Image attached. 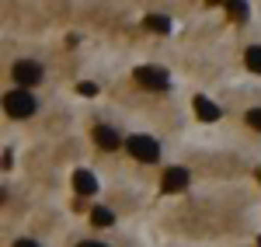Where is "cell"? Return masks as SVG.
<instances>
[{
  "instance_id": "cell-1",
  "label": "cell",
  "mask_w": 261,
  "mask_h": 247,
  "mask_svg": "<svg viewBox=\"0 0 261 247\" xmlns=\"http://www.w3.org/2000/svg\"><path fill=\"white\" fill-rule=\"evenodd\" d=\"M125 150H129L136 160H143V164H157V160H161V143H157L153 136H129V140H125Z\"/></svg>"
},
{
  "instance_id": "cell-2",
  "label": "cell",
  "mask_w": 261,
  "mask_h": 247,
  "mask_svg": "<svg viewBox=\"0 0 261 247\" xmlns=\"http://www.w3.org/2000/svg\"><path fill=\"white\" fill-rule=\"evenodd\" d=\"M4 108H7L11 119H28L35 112V98H32V91H11L4 98Z\"/></svg>"
},
{
  "instance_id": "cell-3",
  "label": "cell",
  "mask_w": 261,
  "mask_h": 247,
  "mask_svg": "<svg viewBox=\"0 0 261 247\" xmlns=\"http://www.w3.org/2000/svg\"><path fill=\"white\" fill-rule=\"evenodd\" d=\"M136 80L143 84V87H150V91H164L167 87V70H161V66H140L136 70Z\"/></svg>"
},
{
  "instance_id": "cell-4",
  "label": "cell",
  "mask_w": 261,
  "mask_h": 247,
  "mask_svg": "<svg viewBox=\"0 0 261 247\" xmlns=\"http://www.w3.org/2000/svg\"><path fill=\"white\" fill-rule=\"evenodd\" d=\"M11 73H14V80L24 84V87H32V84L42 80V66H39V63H32V60H18L14 66H11Z\"/></svg>"
},
{
  "instance_id": "cell-5",
  "label": "cell",
  "mask_w": 261,
  "mask_h": 247,
  "mask_svg": "<svg viewBox=\"0 0 261 247\" xmlns=\"http://www.w3.org/2000/svg\"><path fill=\"white\" fill-rule=\"evenodd\" d=\"M94 143H98L101 150H115V146L122 143V136L112 129V125H98V129H94Z\"/></svg>"
},
{
  "instance_id": "cell-6",
  "label": "cell",
  "mask_w": 261,
  "mask_h": 247,
  "mask_svg": "<svg viewBox=\"0 0 261 247\" xmlns=\"http://www.w3.org/2000/svg\"><path fill=\"white\" fill-rule=\"evenodd\" d=\"M185 185H188V171H185V167H171V171L164 174V188H167V191H181Z\"/></svg>"
},
{
  "instance_id": "cell-7",
  "label": "cell",
  "mask_w": 261,
  "mask_h": 247,
  "mask_svg": "<svg viewBox=\"0 0 261 247\" xmlns=\"http://www.w3.org/2000/svg\"><path fill=\"white\" fill-rule=\"evenodd\" d=\"M195 115H199L202 122H216V119H220V108H216V104L209 101V98H195Z\"/></svg>"
},
{
  "instance_id": "cell-8",
  "label": "cell",
  "mask_w": 261,
  "mask_h": 247,
  "mask_svg": "<svg viewBox=\"0 0 261 247\" xmlns=\"http://www.w3.org/2000/svg\"><path fill=\"white\" fill-rule=\"evenodd\" d=\"M73 185H77L81 195H91V191L98 188V181H94V174H91V171H77V174H73Z\"/></svg>"
},
{
  "instance_id": "cell-9",
  "label": "cell",
  "mask_w": 261,
  "mask_h": 247,
  "mask_svg": "<svg viewBox=\"0 0 261 247\" xmlns=\"http://www.w3.org/2000/svg\"><path fill=\"white\" fill-rule=\"evenodd\" d=\"M91 223H94V227H112V223H115V216H112V209L94 206V209H91Z\"/></svg>"
},
{
  "instance_id": "cell-10",
  "label": "cell",
  "mask_w": 261,
  "mask_h": 247,
  "mask_svg": "<svg viewBox=\"0 0 261 247\" xmlns=\"http://www.w3.org/2000/svg\"><path fill=\"white\" fill-rule=\"evenodd\" d=\"M146 24H150L153 32H171V21H167V14H150V18H146Z\"/></svg>"
},
{
  "instance_id": "cell-11",
  "label": "cell",
  "mask_w": 261,
  "mask_h": 247,
  "mask_svg": "<svg viewBox=\"0 0 261 247\" xmlns=\"http://www.w3.org/2000/svg\"><path fill=\"white\" fill-rule=\"evenodd\" d=\"M244 60H247V66H251V70H254V73H261V45H251V49H247V56H244Z\"/></svg>"
},
{
  "instance_id": "cell-12",
  "label": "cell",
  "mask_w": 261,
  "mask_h": 247,
  "mask_svg": "<svg viewBox=\"0 0 261 247\" xmlns=\"http://www.w3.org/2000/svg\"><path fill=\"white\" fill-rule=\"evenodd\" d=\"M77 91H81L84 98H94V94H98V84H91V80H81V84H77Z\"/></svg>"
},
{
  "instance_id": "cell-13",
  "label": "cell",
  "mask_w": 261,
  "mask_h": 247,
  "mask_svg": "<svg viewBox=\"0 0 261 247\" xmlns=\"http://www.w3.org/2000/svg\"><path fill=\"white\" fill-rule=\"evenodd\" d=\"M226 7H230V14H233L237 21H244V18H247V4H226Z\"/></svg>"
},
{
  "instance_id": "cell-14",
  "label": "cell",
  "mask_w": 261,
  "mask_h": 247,
  "mask_svg": "<svg viewBox=\"0 0 261 247\" xmlns=\"http://www.w3.org/2000/svg\"><path fill=\"white\" fill-rule=\"evenodd\" d=\"M247 125H251V129H261V108H251V112H247Z\"/></svg>"
},
{
  "instance_id": "cell-15",
  "label": "cell",
  "mask_w": 261,
  "mask_h": 247,
  "mask_svg": "<svg viewBox=\"0 0 261 247\" xmlns=\"http://www.w3.org/2000/svg\"><path fill=\"white\" fill-rule=\"evenodd\" d=\"M77 247H108V244H101V240H84V244H77Z\"/></svg>"
},
{
  "instance_id": "cell-16",
  "label": "cell",
  "mask_w": 261,
  "mask_h": 247,
  "mask_svg": "<svg viewBox=\"0 0 261 247\" xmlns=\"http://www.w3.org/2000/svg\"><path fill=\"white\" fill-rule=\"evenodd\" d=\"M14 247H39L35 240H14Z\"/></svg>"
},
{
  "instance_id": "cell-17",
  "label": "cell",
  "mask_w": 261,
  "mask_h": 247,
  "mask_svg": "<svg viewBox=\"0 0 261 247\" xmlns=\"http://www.w3.org/2000/svg\"><path fill=\"white\" fill-rule=\"evenodd\" d=\"M258 181H261V167H258Z\"/></svg>"
},
{
  "instance_id": "cell-18",
  "label": "cell",
  "mask_w": 261,
  "mask_h": 247,
  "mask_svg": "<svg viewBox=\"0 0 261 247\" xmlns=\"http://www.w3.org/2000/svg\"><path fill=\"white\" fill-rule=\"evenodd\" d=\"M258 247H261V237H258Z\"/></svg>"
}]
</instances>
